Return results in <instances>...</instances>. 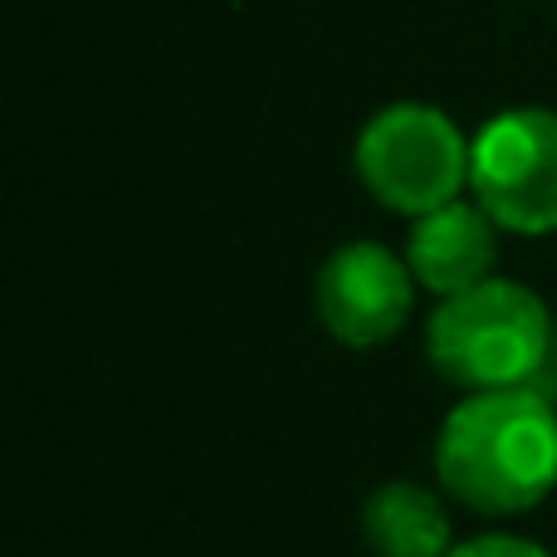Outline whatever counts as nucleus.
I'll list each match as a JSON object with an SVG mask.
<instances>
[{
  "label": "nucleus",
  "mask_w": 557,
  "mask_h": 557,
  "mask_svg": "<svg viewBox=\"0 0 557 557\" xmlns=\"http://www.w3.org/2000/svg\"><path fill=\"white\" fill-rule=\"evenodd\" d=\"M435 480L474 513H529L557 490V411L539 382L470 392L441 425Z\"/></svg>",
  "instance_id": "nucleus-1"
},
{
  "label": "nucleus",
  "mask_w": 557,
  "mask_h": 557,
  "mask_svg": "<svg viewBox=\"0 0 557 557\" xmlns=\"http://www.w3.org/2000/svg\"><path fill=\"white\" fill-rule=\"evenodd\" d=\"M553 318L533 288L513 278H484L441 298L425 323V352L445 382L465 392L533 386L553 357Z\"/></svg>",
  "instance_id": "nucleus-2"
},
{
  "label": "nucleus",
  "mask_w": 557,
  "mask_h": 557,
  "mask_svg": "<svg viewBox=\"0 0 557 557\" xmlns=\"http://www.w3.org/2000/svg\"><path fill=\"white\" fill-rule=\"evenodd\" d=\"M474 143L431 103H392L357 137V176L362 186L401 215H431L460 201L470 186Z\"/></svg>",
  "instance_id": "nucleus-3"
},
{
  "label": "nucleus",
  "mask_w": 557,
  "mask_h": 557,
  "mask_svg": "<svg viewBox=\"0 0 557 557\" xmlns=\"http://www.w3.org/2000/svg\"><path fill=\"white\" fill-rule=\"evenodd\" d=\"M470 191L509 235L557 231V113L509 108L474 133Z\"/></svg>",
  "instance_id": "nucleus-4"
},
{
  "label": "nucleus",
  "mask_w": 557,
  "mask_h": 557,
  "mask_svg": "<svg viewBox=\"0 0 557 557\" xmlns=\"http://www.w3.org/2000/svg\"><path fill=\"white\" fill-rule=\"evenodd\" d=\"M416 274L401 255L376 240L333 250L318 270L313 308L343 347H382L406 327L416 308Z\"/></svg>",
  "instance_id": "nucleus-5"
},
{
  "label": "nucleus",
  "mask_w": 557,
  "mask_h": 557,
  "mask_svg": "<svg viewBox=\"0 0 557 557\" xmlns=\"http://www.w3.org/2000/svg\"><path fill=\"white\" fill-rule=\"evenodd\" d=\"M499 260V225L480 201H450L431 215H416L411 240H406V264L416 284L431 288L435 298L465 294V288L494 278Z\"/></svg>",
  "instance_id": "nucleus-6"
},
{
  "label": "nucleus",
  "mask_w": 557,
  "mask_h": 557,
  "mask_svg": "<svg viewBox=\"0 0 557 557\" xmlns=\"http://www.w3.org/2000/svg\"><path fill=\"white\" fill-rule=\"evenodd\" d=\"M362 533L376 557H445L455 548L450 513L421 480L376 484L362 504Z\"/></svg>",
  "instance_id": "nucleus-7"
},
{
  "label": "nucleus",
  "mask_w": 557,
  "mask_h": 557,
  "mask_svg": "<svg viewBox=\"0 0 557 557\" xmlns=\"http://www.w3.org/2000/svg\"><path fill=\"white\" fill-rule=\"evenodd\" d=\"M445 557H553V553L533 539H519V533H480L470 543H455Z\"/></svg>",
  "instance_id": "nucleus-8"
},
{
  "label": "nucleus",
  "mask_w": 557,
  "mask_h": 557,
  "mask_svg": "<svg viewBox=\"0 0 557 557\" xmlns=\"http://www.w3.org/2000/svg\"><path fill=\"white\" fill-rule=\"evenodd\" d=\"M553 372H557V327H553Z\"/></svg>",
  "instance_id": "nucleus-9"
}]
</instances>
